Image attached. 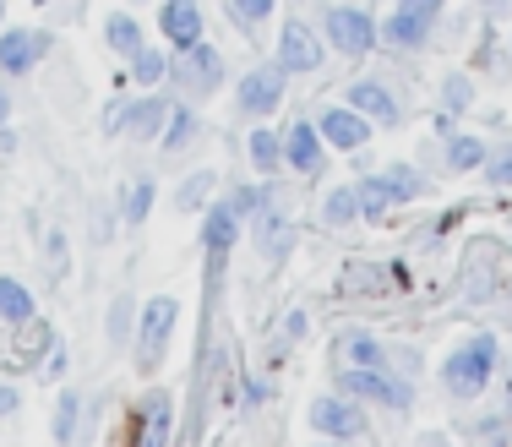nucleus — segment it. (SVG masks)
<instances>
[{
  "label": "nucleus",
  "mask_w": 512,
  "mask_h": 447,
  "mask_svg": "<svg viewBox=\"0 0 512 447\" xmlns=\"http://www.w3.org/2000/svg\"><path fill=\"white\" fill-rule=\"evenodd\" d=\"M496 377V338L491 333H474L469 344H458L442 366V382L453 398H480Z\"/></svg>",
  "instance_id": "nucleus-1"
},
{
  "label": "nucleus",
  "mask_w": 512,
  "mask_h": 447,
  "mask_svg": "<svg viewBox=\"0 0 512 447\" xmlns=\"http://www.w3.org/2000/svg\"><path fill=\"white\" fill-rule=\"evenodd\" d=\"M338 388L349 398H371V404H387V409L414 404V388L404 377H393L387 366H338Z\"/></svg>",
  "instance_id": "nucleus-2"
},
{
  "label": "nucleus",
  "mask_w": 512,
  "mask_h": 447,
  "mask_svg": "<svg viewBox=\"0 0 512 447\" xmlns=\"http://www.w3.org/2000/svg\"><path fill=\"white\" fill-rule=\"evenodd\" d=\"M175 317H180V306L169 295H158V300L142 306V328H137V366L142 371L164 366V349H169V333H175Z\"/></svg>",
  "instance_id": "nucleus-3"
},
{
  "label": "nucleus",
  "mask_w": 512,
  "mask_h": 447,
  "mask_svg": "<svg viewBox=\"0 0 512 447\" xmlns=\"http://www.w3.org/2000/svg\"><path fill=\"white\" fill-rule=\"evenodd\" d=\"M322 28H327V44L349 60L371 55V44H376V22H371V11H360V6H333L322 17Z\"/></svg>",
  "instance_id": "nucleus-4"
},
{
  "label": "nucleus",
  "mask_w": 512,
  "mask_h": 447,
  "mask_svg": "<svg viewBox=\"0 0 512 447\" xmlns=\"http://www.w3.org/2000/svg\"><path fill=\"white\" fill-rule=\"evenodd\" d=\"M235 235H240V213L229 208V202H213V208H207V219H202V251H207V295L218 289V273H224V262H229V246H235Z\"/></svg>",
  "instance_id": "nucleus-5"
},
{
  "label": "nucleus",
  "mask_w": 512,
  "mask_h": 447,
  "mask_svg": "<svg viewBox=\"0 0 512 447\" xmlns=\"http://www.w3.org/2000/svg\"><path fill=\"white\" fill-rule=\"evenodd\" d=\"M284 77H289V71L278 66V60L251 66L246 77H240V88H235V104H240L246 115H273L278 104H284Z\"/></svg>",
  "instance_id": "nucleus-6"
},
{
  "label": "nucleus",
  "mask_w": 512,
  "mask_h": 447,
  "mask_svg": "<svg viewBox=\"0 0 512 447\" xmlns=\"http://www.w3.org/2000/svg\"><path fill=\"white\" fill-rule=\"evenodd\" d=\"M311 426L322 437H365V409L349 393H327L311 404Z\"/></svg>",
  "instance_id": "nucleus-7"
},
{
  "label": "nucleus",
  "mask_w": 512,
  "mask_h": 447,
  "mask_svg": "<svg viewBox=\"0 0 512 447\" xmlns=\"http://www.w3.org/2000/svg\"><path fill=\"white\" fill-rule=\"evenodd\" d=\"M289 246H295V219L278 208V191H273V197L256 208V251H262L267 262H284Z\"/></svg>",
  "instance_id": "nucleus-8"
},
{
  "label": "nucleus",
  "mask_w": 512,
  "mask_h": 447,
  "mask_svg": "<svg viewBox=\"0 0 512 447\" xmlns=\"http://www.w3.org/2000/svg\"><path fill=\"white\" fill-rule=\"evenodd\" d=\"M316 131H322V142H327V148H338V153H360L365 142H371V120H365L355 104L327 110L322 120H316Z\"/></svg>",
  "instance_id": "nucleus-9"
},
{
  "label": "nucleus",
  "mask_w": 512,
  "mask_h": 447,
  "mask_svg": "<svg viewBox=\"0 0 512 447\" xmlns=\"http://www.w3.org/2000/svg\"><path fill=\"white\" fill-rule=\"evenodd\" d=\"M44 50H50V33L44 28H6L0 33V71H6V77H22V71L39 66Z\"/></svg>",
  "instance_id": "nucleus-10"
},
{
  "label": "nucleus",
  "mask_w": 512,
  "mask_h": 447,
  "mask_svg": "<svg viewBox=\"0 0 512 447\" xmlns=\"http://www.w3.org/2000/svg\"><path fill=\"white\" fill-rule=\"evenodd\" d=\"M278 66L284 71H316L322 66V39H316L311 22H284V33H278Z\"/></svg>",
  "instance_id": "nucleus-11"
},
{
  "label": "nucleus",
  "mask_w": 512,
  "mask_h": 447,
  "mask_svg": "<svg viewBox=\"0 0 512 447\" xmlns=\"http://www.w3.org/2000/svg\"><path fill=\"white\" fill-rule=\"evenodd\" d=\"M218 77H224V60H218L213 44H202V39H197V44H186V50H180V60H175V82H180V88L207 93Z\"/></svg>",
  "instance_id": "nucleus-12"
},
{
  "label": "nucleus",
  "mask_w": 512,
  "mask_h": 447,
  "mask_svg": "<svg viewBox=\"0 0 512 447\" xmlns=\"http://www.w3.org/2000/svg\"><path fill=\"white\" fill-rule=\"evenodd\" d=\"M158 28H164L169 50H186V44L202 39V6H197V0H164Z\"/></svg>",
  "instance_id": "nucleus-13"
},
{
  "label": "nucleus",
  "mask_w": 512,
  "mask_h": 447,
  "mask_svg": "<svg viewBox=\"0 0 512 447\" xmlns=\"http://www.w3.org/2000/svg\"><path fill=\"white\" fill-rule=\"evenodd\" d=\"M322 131L316 126H306V120H295V126L284 131V164L295 169V175H316L322 169Z\"/></svg>",
  "instance_id": "nucleus-14"
},
{
  "label": "nucleus",
  "mask_w": 512,
  "mask_h": 447,
  "mask_svg": "<svg viewBox=\"0 0 512 447\" xmlns=\"http://www.w3.org/2000/svg\"><path fill=\"white\" fill-rule=\"evenodd\" d=\"M169 431H175V398H169V393H148V398H142V415H137V437L148 447H164Z\"/></svg>",
  "instance_id": "nucleus-15"
},
{
  "label": "nucleus",
  "mask_w": 512,
  "mask_h": 447,
  "mask_svg": "<svg viewBox=\"0 0 512 447\" xmlns=\"http://www.w3.org/2000/svg\"><path fill=\"white\" fill-rule=\"evenodd\" d=\"M376 39H387L393 50H420V44L431 39V22L398 6V11H387V22H376Z\"/></svg>",
  "instance_id": "nucleus-16"
},
{
  "label": "nucleus",
  "mask_w": 512,
  "mask_h": 447,
  "mask_svg": "<svg viewBox=\"0 0 512 447\" xmlns=\"http://www.w3.org/2000/svg\"><path fill=\"white\" fill-rule=\"evenodd\" d=\"M344 104H355L365 120H387V126L398 120V99H393L387 82H355V88L344 93Z\"/></svg>",
  "instance_id": "nucleus-17"
},
{
  "label": "nucleus",
  "mask_w": 512,
  "mask_h": 447,
  "mask_svg": "<svg viewBox=\"0 0 512 447\" xmlns=\"http://www.w3.org/2000/svg\"><path fill=\"white\" fill-rule=\"evenodd\" d=\"M398 268H382V262H349L338 273V295H387Z\"/></svg>",
  "instance_id": "nucleus-18"
},
{
  "label": "nucleus",
  "mask_w": 512,
  "mask_h": 447,
  "mask_svg": "<svg viewBox=\"0 0 512 447\" xmlns=\"http://www.w3.org/2000/svg\"><path fill=\"white\" fill-rule=\"evenodd\" d=\"M164 115H169V99H131L120 131H126V137H137V142H148V137L164 131Z\"/></svg>",
  "instance_id": "nucleus-19"
},
{
  "label": "nucleus",
  "mask_w": 512,
  "mask_h": 447,
  "mask_svg": "<svg viewBox=\"0 0 512 447\" xmlns=\"http://www.w3.org/2000/svg\"><path fill=\"white\" fill-rule=\"evenodd\" d=\"M491 262H496V246H480V262H463V300H491L496 295V279H491Z\"/></svg>",
  "instance_id": "nucleus-20"
},
{
  "label": "nucleus",
  "mask_w": 512,
  "mask_h": 447,
  "mask_svg": "<svg viewBox=\"0 0 512 447\" xmlns=\"http://www.w3.org/2000/svg\"><path fill=\"white\" fill-rule=\"evenodd\" d=\"M338 366H387V349L371 333H344L338 338Z\"/></svg>",
  "instance_id": "nucleus-21"
},
{
  "label": "nucleus",
  "mask_w": 512,
  "mask_h": 447,
  "mask_svg": "<svg viewBox=\"0 0 512 447\" xmlns=\"http://www.w3.org/2000/svg\"><path fill=\"white\" fill-rule=\"evenodd\" d=\"M322 219H327V229H349V224H355L360 219V186H333V191H327Z\"/></svg>",
  "instance_id": "nucleus-22"
},
{
  "label": "nucleus",
  "mask_w": 512,
  "mask_h": 447,
  "mask_svg": "<svg viewBox=\"0 0 512 447\" xmlns=\"http://www.w3.org/2000/svg\"><path fill=\"white\" fill-rule=\"evenodd\" d=\"M44 349H50V328H44L39 317L17 322V344H11V366H28V360H39Z\"/></svg>",
  "instance_id": "nucleus-23"
},
{
  "label": "nucleus",
  "mask_w": 512,
  "mask_h": 447,
  "mask_svg": "<svg viewBox=\"0 0 512 447\" xmlns=\"http://www.w3.org/2000/svg\"><path fill=\"white\" fill-rule=\"evenodd\" d=\"M382 180H387V197H393V208H404V202L425 197V175H420V169H409V164H387Z\"/></svg>",
  "instance_id": "nucleus-24"
},
{
  "label": "nucleus",
  "mask_w": 512,
  "mask_h": 447,
  "mask_svg": "<svg viewBox=\"0 0 512 447\" xmlns=\"http://www.w3.org/2000/svg\"><path fill=\"white\" fill-rule=\"evenodd\" d=\"M191 137H197V110H191V104H169V115H164V148L180 153V148H191Z\"/></svg>",
  "instance_id": "nucleus-25"
},
{
  "label": "nucleus",
  "mask_w": 512,
  "mask_h": 447,
  "mask_svg": "<svg viewBox=\"0 0 512 447\" xmlns=\"http://www.w3.org/2000/svg\"><path fill=\"white\" fill-rule=\"evenodd\" d=\"M28 317H33L28 284H22V279H0V322H6V328H17V322H28Z\"/></svg>",
  "instance_id": "nucleus-26"
},
{
  "label": "nucleus",
  "mask_w": 512,
  "mask_h": 447,
  "mask_svg": "<svg viewBox=\"0 0 512 447\" xmlns=\"http://www.w3.org/2000/svg\"><path fill=\"white\" fill-rule=\"evenodd\" d=\"M153 197H158V191H153V180H131V186L120 191V219H126L131 229H137V224H148Z\"/></svg>",
  "instance_id": "nucleus-27"
},
{
  "label": "nucleus",
  "mask_w": 512,
  "mask_h": 447,
  "mask_svg": "<svg viewBox=\"0 0 512 447\" xmlns=\"http://www.w3.org/2000/svg\"><path fill=\"white\" fill-rule=\"evenodd\" d=\"M104 33H109V50H115V55H137L142 50V22L131 17V11H115Z\"/></svg>",
  "instance_id": "nucleus-28"
},
{
  "label": "nucleus",
  "mask_w": 512,
  "mask_h": 447,
  "mask_svg": "<svg viewBox=\"0 0 512 447\" xmlns=\"http://www.w3.org/2000/svg\"><path fill=\"white\" fill-rule=\"evenodd\" d=\"M485 159H491V148H485L480 137H469V131H463V137H447V164L453 169H485Z\"/></svg>",
  "instance_id": "nucleus-29"
},
{
  "label": "nucleus",
  "mask_w": 512,
  "mask_h": 447,
  "mask_svg": "<svg viewBox=\"0 0 512 447\" xmlns=\"http://www.w3.org/2000/svg\"><path fill=\"white\" fill-rule=\"evenodd\" d=\"M251 164L262 169V175H273V169L284 164V137H278V131H267V126H256V137H251Z\"/></svg>",
  "instance_id": "nucleus-30"
},
{
  "label": "nucleus",
  "mask_w": 512,
  "mask_h": 447,
  "mask_svg": "<svg viewBox=\"0 0 512 447\" xmlns=\"http://www.w3.org/2000/svg\"><path fill=\"white\" fill-rule=\"evenodd\" d=\"M387 213H393V197H387V180H382V175L360 180V219H387Z\"/></svg>",
  "instance_id": "nucleus-31"
},
{
  "label": "nucleus",
  "mask_w": 512,
  "mask_h": 447,
  "mask_svg": "<svg viewBox=\"0 0 512 447\" xmlns=\"http://www.w3.org/2000/svg\"><path fill=\"white\" fill-rule=\"evenodd\" d=\"M164 71H169V60L158 55V50H148V44H142V50L131 55V77H137L142 88H153V82H164Z\"/></svg>",
  "instance_id": "nucleus-32"
},
{
  "label": "nucleus",
  "mask_w": 512,
  "mask_h": 447,
  "mask_svg": "<svg viewBox=\"0 0 512 447\" xmlns=\"http://www.w3.org/2000/svg\"><path fill=\"white\" fill-rule=\"evenodd\" d=\"M207 191H213V175H207V169H197V175H191L186 186H180L175 208H180V213H197V208H207Z\"/></svg>",
  "instance_id": "nucleus-33"
},
{
  "label": "nucleus",
  "mask_w": 512,
  "mask_h": 447,
  "mask_svg": "<svg viewBox=\"0 0 512 447\" xmlns=\"http://www.w3.org/2000/svg\"><path fill=\"white\" fill-rule=\"evenodd\" d=\"M273 6H278V0H235V22L251 33L256 22H267V17H273Z\"/></svg>",
  "instance_id": "nucleus-34"
},
{
  "label": "nucleus",
  "mask_w": 512,
  "mask_h": 447,
  "mask_svg": "<svg viewBox=\"0 0 512 447\" xmlns=\"http://www.w3.org/2000/svg\"><path fill=\"white\" fill-rule=\"evenodd\" d=\"M77 409H82V398L77 393H60V409H55V437L66 442L71 431H77Z\"/></svg>",
  "instance_id": "nucleus-35"
},
{
  "label": "nucleus",
  "mask_w": 512,
  "mask_h": 447,
  "mask_svg": "<svg viewBox=\"0 0 512 447\" xmlns=\"http://www.w3.org/2000/svg\"><path fill=\"white\" fill-rule=\"evenodd\" d=\"M447 115H458V110H469V104H474V82L469 77H447Z\"/></svg>",
  "instance_id": "nucleus-36"
},
{
  "label": "nucleus",
  "mask_w": 512,
  "mask_h": 447,
  "mask_svg": "<svg viewBox=\"0 0 512 447\" xmlns=\"http://www.w3.org/2000/svg\"><path fill=\"white\" fill-rule=\"evenodd\" d=\"M485 175H491V186H512V142L502 153H491V159H485Z\"/></svg>",
  "instance_id": "nucleus-37"
},
{
  "label": "nucleus",
  "mask_w": 512,
  "mask_h": 447,
  "mask_svg": "<svg viewBox=\"0 0 512 447\" xmlns=\"http://www.w3.org/2000/svg\"><path fill=\"white\" fill-rule=\"evenodd\" d=\"M404 11H414V17H425V22H436L442 17V0H398Z\"/></svg>",
  "instance_id": "nucleus-38"
},
{
  "label": "nucleus",
  "mask_w": 512,
  "mask_h": 447,
  "mask_svg": "<svg viewBox=\"0 0 512 447\" xmlns=\"http://www.w3.org/2000/svg\"><path fill=\"white\" fill-rule=\"evenodd\" d=\"M126 317H131V306H126V300H115V311H109V338H115V344L126 338Z\"/></svg>",
  "instance_id": "nucleus-39"
},
{
  "label": "nucleus",
  "mask_w": 512,
  "mask_h": 447,
  "mask_svg": "<svg viewBox=\"0 0 512 447\" xmlns=\"http://www.w3.org/2000/svg\"><path fill=\"white\" fill-rule=\"evenodd\" d=\"M284 338H306V311H289V322H284Z\"/></svg>",
  "instance_id": "nucleus-40"
},
{
  "label": "nucleus",
  "mask_w": 512,
  "mask_h": 447,
  "mask_svg": "<svg viewBox=\"0 0 512 447\" xmlns=\"http://www.w3.org/2000/svg\"><path fill=\"white\" fill-rule=\"evenodd\" d=\"M267 398V382H256V377H246V404H262Z\"/></svg>",
  "instance_id": "nucleus-41"
},
{
  "label": "nucleus",
  "mask_w": 512,
  "mask_h": 447,
  "mask_svg": "<svg viewBox=\"0 0 512 447\" xmlns=\"http://www.w3.org/2000/svg\"><path fill=\"white\" fill-rule=\"evenodd\" d=\"M66 371V349H50V366H44V377H60Z\"/></svg>",
  "instance_id": "nucleus-42"
},
{
  "label": "nucleus",
  "mask_w": 512,
  "mask_h": 447,
  "mask_svg": "<svg viewBox=\"0 0 512 447\" xmlns=\"http://www.w3.org/2000/svg\"><path fill=\"white\" fill-rule=\"evenodd\" d=\"M120 120H126V104H109V115H104V126H109V131H120Z\"/></svg>",
  "instance_id": "nucleus-43"
},
{
  "label": "nucleus",
  "mask_w": 512,
  "mask_h": 447,
  "mask_svg": "<svg viewBox=\"0 0 512 447\" xmlns=\"http://www.w3.org/2000/svg\"><path fill=\"white\" fill-rule=\"evenodd\" d=\"M17 409V388H0V415H11Z\"/></svg>",
  "instance_id": "nucleus-44"
},
{
  "label": "nucleus",
  "mask_w": 512,
  "mask_h": 447,
  "mask_svg": "<svg viewBox=\"0 0 512 447\" xmlns=\"http://www.w3.org/2000/svg\"><path fill=\"white\" fill-rule=\"evenodd\" d=\"M6 120H11V93L0 88V126H6Z\"/></svg>",
  "instance_id": "nucleus-45"
},
{
  "label": "nucleus",
  "mask_w": 512,
  "mask_h": 447,
  "mask_svg": "<svg viewBox=\"0 0 512 447\" xmlns=\"http://www.w3.org/2000/svg\"><path fill=\"white\" fill-rule=\"evenodd\" d=\"M0 22H6V0H0Z\"/></svg>",
  "instance_id": "nucleus-46"
}]
</instances>
